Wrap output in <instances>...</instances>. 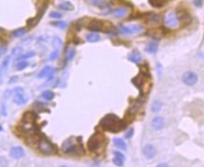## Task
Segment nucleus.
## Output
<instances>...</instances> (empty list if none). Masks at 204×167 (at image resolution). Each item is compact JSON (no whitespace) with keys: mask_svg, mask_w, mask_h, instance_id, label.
<instances>
[{"mask_svg":"<svg viewBox=\"0 0 204 167\" xmlns=\"http://www.w3.org/2000/svg\"><path fill=\"white\" fill-rule=\"evenodd\" d=\"M10 62H11V56H7L4 60H3V62H2V69H4V70H6L7 69H8V67H9V65H10Z\"/></svg>","mask_w":204,"mask_h":167,"instance_id":"nucleus-32","label":"nucleus"},{"mask_svg":"<svg viewBox=\"0 0 204 167\" xmlns=\"http://www.w3.org/2000/svg\"><path fill=\"white\" fill-rule=\"evenodd\" d=\"M0 131H3V129H2V127H1V126H0Z\"/></svg>","mask_w":204,"mask_h":167,"instance_id":"nucleus-45","label":"nucleus"},{"mask_svg":"<svg viewBox=\"0 0 204 167\" xmlns=\"http://www.w3.org/2000/svg\"><path fill=\"white\" fill-rule=\"evenodd\" d=\"M10 154L13 159L19 160V159H22L25 156V150L23 149L22 146H13L11 149Z\"/></svg>","mask_w":204,"mask_h":167,"instance_id":"nucleus-13","label":"nucleus"},{"mask_svg":"<svg viewBox=\"0 0 204 167\" xmlns=\"http://www.w3.org/2000/svg\"><path fill=\"white\" fill-rule=\"evenodd\" d=\"M143 154L148 160H152L156 155V148L153 145H146L143 147Z\"/></svg>","mask_w":204,"mask_h":167,"instance_id":"nucleus-11","label":"nucleus"},{"mask_svg":"<svg viewBox=\"0 0 204 167\" xmlns=\"http://www.w3.org/2000/svg\"><path fill=\"white\" fill-rule=\"evenodd\" d=\"M35 55H36V53H35V52H33V51H31V52H27V53H26V54L20 55V56L17 58V61L25 60V59H27V58L33 57V56H35Z\"/></svg>","mask_w":204,"mask_h":167,"instance_id":"nucleus-26","label":"nucleus"},{"mask_svg":"<svg viewBox=\"0 0 204 167\" xmlns=\"http://www.w3.org/2000/svg\"><path fill=\"white\" fill-rule=\"evenodd\" d=\"M2 32H3V30H2V29H0V33H2Z\"/></svg>","mask_w":204,"mask_h":167,"instance_id":"nucleus-46","label":"nucleus"},{"mask_svg":"<svg viewBox=\"0 0 204 167\" xmlns=\"http://www.w3.org/2000/svg\"><path fill=\"white\" fill-rule=\"evenodd\" d=\"M58 8L61 9V10H63V11H73V10H74V6H73L70 2H67V1L60 3L59 6H58Z\"/></svg>","mask_w":204,"mask_h":167,"instance_id":"nucleus-24","label":"nucleus"},{"mask_svg":"<svg viewBox=\"0 0 204 167\" xmlns=\"http://www.w3.org/2000/svg\"><path fill=\"white\" fill-rule=\"evenodd\" d=\"M143 30V26L139 25H132V26H119V31L126 35L135 34L141 32Z\"/></svg>","mask_w":204,"mask_h":167,"instance_id":"nucleus-5","label":"nucleus"},{"mask_svg":"<svg viewBox=\"0 0 204 167\" xmlns=\"http://www.w3.org/2000/svg\"><path fill=\"white\" fill-rule=\"evenodd\" d=\"M111 25V24H105L104 21H101V20H92L88 28L93 32H97V31H104V29H107V33H110L113 29H114V26H111L110 27H108V26Z\"/></svg>","mask_w":204,"mask_h":167,"instance_id":"nucleus-3","label":"nucleus"},{"mask_svg":"<svg viewBox=\"0 0 204 167\" xmlns=\"http://www.w3.org/2000/svg\"><path fill=\"white\" fill-rule=\"evenodd\" d=\"M86 40L89 42H97L100 40V36H99V34H97L95 32H91L86 36Z\"/></svg>","mask_w":204,"mask_h":167,"instance_id":"nucleus-20","label":"nucleus"},{"mask_svg":"<svg viewBox=\"0 0 204 167\" xmlns=\"http://www.w3.org/2000/svg\"><path fill=\"white\" fill-rule=\"evenodd\" d=\"M2 81H3L2 80V68L0 67V85L2 84Z\"/></svg>","mask_w":204,"mask_h":167,"instance_id":"nucleus-43","label":"nucleus"},{"mask_svg":"<svg viewBox=\"0 0 204 167\" xmlns=\"http://www.w3.org/2000/svg\"><path fill=\"white\" fill-rule=\"evenodd\" d=\"M14 93V97H13V102L17 104V105H23L27 103V98L25 97L24 94V89L22 88H16L13 90Z\"/></svg>","mask_w":204,"mask_h":167,"instance_id":"nucleus-9","label":"nucleus"},{"mask_svg":"<svg viewBox=\"0 0 204 167\" xmlns=\"http://www.w3.org/2000/svg\"><path fill=\"white\" fill-rule=\"evenodd\" d=\"M104 136L101 133H94L91 135L88 141V148L90 151H97L99 148H101L103 143H104Z\"/></svg>","mask_w":204,"mask_h":167,"instance_id":"nucleus-2","label":"nucleus"},{"mask_svg":"<svg viewBox=\"0 0 204 167\" xmlns=\"http://www.w3.org/2000/svg\"><path fill=\"white\" fill-rule=\"evenodd\" d=\"M195 4L197 6V7H200L201 6V0H195Z\"/></svg>","mask_w":204,"mask_h":167,"instance_id":"nucleus-42","label":"nucleus"},{"mask_svg":"<svg viewBox=\"0 0 204 167\" xmlns=\"http://www.w3.org/2000/svg\"><path fill=\"white\" fill-rule=\"evenodd\" d=\"M103 0H90V2L94 5H98L99 3H101Z\"/></svg>","mask_w":204,"mask_h":167,"instance_id":"nucleus-40","label":"nucleus"},{"mask_svg":"<svg viewBox=\"0 0 204 167\" xmlns=\"http://www.w3.org/2000/svg\"><path fill=\"white\" fill-rule=\"evenodd\" d=\"M62 149H63V152L66 153V154H75V153H76L78 151V146L75 143L67 140L63 144Z\"/></svg>","mask_w":204,"mask_h":167,"instance_id":"nucleus-10","label":"nucleus"},{"mask_svg":"<svg viewBox=\"0 0 204 167\" xmlns=\"http://www.w3.org/2000/svg\"><path fill=\"white\" fill-rule=\"evenodd\" d=\"M7 165V161L6 160L2 159V158H0V166H6Z\"/></svg>","mask_w":204,"mask_h":167,"instance_id":"nucleus-39","label":"nucleus"},{"mask_svg":"<svg viewBox=\"0 0 204 167\" xmlns=\"http://www.w3.org/2000/svg\"><path fill=\"white\" fill-rule=\"evenodd\" d=\"M100 125L104 130L111 132H119L126 129V122L114 114H108L104 117L100 121Z\"/></svg>","mask_w":204,"mask_h":167,"instance_id":"nucleus-1","label":"nucleus"},{"mask_svg":"<svg viewBox=\"0 0 204 167\" xmlns=\"http://www.w3.org/2000/svg\"><path fill=\"white\" fill-rule=\"evenodd\" d=\"M50 17H51V18L59 19V18L62 17V14L59 13V12H50Z\"/></svg>","mask_w":204,"mask_h":167,"instance_id":"nucleus-35","label":"nucleus"},{"mask_svg":"<svg viewBox=\"0 0 204 167\" xmlns=\"http://www.w3.org/2000/svg\"><path fill=\"white\" fill-rule=\"evenodd\" d=\"M164 119L161 117H154L153 119V121H152V125H153V129L155 130V131H160V130H162L163 129V127H164Z\"/></svg>","mask_w":204,"mask_h":167,"instance_id":"nucleus-15","label":"nucleus"},{"mask_svg":"<svg viewBox=\"0 0 204 167\" xmlns=\"http://www.w3.org/2000/svg\"><path fill=\"white\" fill-rule=\"evenodd\" d=\"M165 24L168 27H171V28H174V27H177L179 25H180V19L178 17V15L173 12H170L167 14L166 18H165Z\"/></svg>","mask_w":204,"mask_h":167,"instance_id":"nucleus-6","label":"nucleus"},{"mask_svg":"<svg viewBox=\"0 0 204 167\" xmlns=\"http://www.w3.org/2000/svg\"><path fill=\"white\" fill-rule=\"evenodd\" d=\"M161 108H162V102L159 100L154 101L151 105V111L153 113H158L161 110Z\"/></svg>","mask_w":204,"mask_h":167,"instance_id":"nucleus-19","label":"nucleus"},{"mask_svg":"<svg viewBox=\"0 0 204 167\" xmlns=\"http://www.w3.org/2000/svg\"><path fill=\"white\" fill-rule=\"evenodd\" d=\"M27 66H28V62H27V60H21V61L17 64L16 69H17V70H23V69H26Z\"/></svg>","mask_w":204,"mask_h":167,"instance_id":"nucleus-30","label":"nucleus"},{"mask_svg":"<svg viewBox=\"0 0 204 167\" xmlns=\"http://www.w3.org/2000/svg\"><path fill=\"white\" fill-rule=\"evenodd\" d=\"M114 155H115V156H117V157L122 158L123 160H125V157H124V155H123V154H121V153H120V152H119V151H115V152H114Z\"/></svg>","mask_w":204,"mask_h":167,"instance_id":"nucleus-38","label":"nucleus"},{"mask_svg":"<svg viewBox=\"0 0 204 167\" xmlns=\"http://www.w3.org/2000/svg\"><path fill=\"white\" fill-rule=\"evenodd\" d=\"M123 161H124V160L122 158H119V157H117V156H115V158L113 159V162L117 166H122Z\"/></svg>","mask_w":204,"mask_h":167,"instance_id":"nucleus-31","label":"nucleus"},{"mask_svg":"<svg viewBox=\"0 0 204 167\" xmlns=\"http://www.w3.org/2000/svg\"><path fill=\"white\" fill-rule=\"evenodd\" d=\"M182 81L184 85H186L188 87H192V86L196 85L197 82V75L195 72L186 71L183 73V75L182 77Z\"/></svg>","mask_w":204,"mask_h":167,"instance_id":"nucleus-7","label":"nucleus"},{"mask_svg":"<svg viewBox=\"0 0 204 167\" xmlns=\"http://www.w3.org/2000/svg\"><path fill=\"white\" fill-rule=\"evenodd\" d=\"M22 52H23V48L20 47V46H17V47L12 49V55H19L22 54Z\"/></svg>","mask_w":204,"mask_h":167,"instance_id":"nucleus-33","label":"nucleus"},{"mask_svg":"<svg viewBox=\"0 0 204 167\" xmlns=\"http://www.w3.org/2000/svg\"><path fill=\"white\" fill-rule=\"evenodd\" d=\"M157 166L159 167V166H168V164H166V163H159V164H157Z\"/></svg>","mask_w":204,"mask_h":167,"instance_id":"nucleus-44","label":"nucleus"},{"mask_svg":"<svg viewBox=\"0 0 204 167\" xmlns=\"http://www.w3.org/2000/svg\"><path fill=\"white\" fill-rule=\"evenodd\" d=\"M5 51H6V49H5V48H3V47H0V57L2 56V55L5 53Z\"/></svg>","mask_w":204,"mask_h":167,"instance_id":"nucleus-41","label":"nucleus"},{"mask_svg":"<svg viewBox=\"0 0 204 167\" xmlns=\"http://www.w3.org/2000/svg\"><path fill=\"white\" fill-rule=\"evenodd\" d=\"M133 133H134V129H131L126 134H125V138L126 139H129V138H131L132 136H133Z\"/></svg>","mask_w":204,"mask_h":167,"instance_id":"nucleus-37","label":"nucleus"},{"mask_svg":"<svg viewBox=\"0 0 204 167\" xmlns=\"http://www.w3.org/2000/svg\"><path fill=\"white\" fill-rule=\"evenodd\" d=\"M55 70H56V69H55L54 68H52V67H50V66H46V67H44V68L39 72L38 78H45V77H48L49 80H51L52 77H53V74H54Z\"/></svg>","mask_w":204,"mask_h":167,"instance_id":"nucleus-12","label":"nucleus"},{"mask_svg":"<svg viewBox=\"0 0 204 167\" xmlns=\"http://www.w3.org/2000/svg\"><path fill=\"white\" fill-rule=\"evenodd\" d=\"M58 57V50H55L54 52H52V54L50 55L49 56V59L50 60H55Z\"/></svg>","mask_w":204,"mask_h":167,"instance_id":"nucleus-36","label":"nucleus"},{"mask_svg":"<svg viewBox=\"0 0 204 167\" xmlns=\"http://www.w3.org/2000/svg\"><path fill=\"white\" fill-rule=\"evenodd\" d=\"M39 149L44 155H51L56 152V146L45 137H42L39 141Z\"/></svg>","mask_w":204,"mask_h":167,"instance_id":"nucleus-4","label":"nucleus"},{"mask_svg":"<svg viewBox=\"0 0 204 167\" xmlns=\"http://www.w3.org/2000/svg\"><path fill=\"white\" fill-rule=\"evenodd\" d=\"M42 97L47 101H52L55 98V93L50 90H46L42 93Z\"/></svg>","mask_w":204,"mask_h":167,"instance_id":"nucleus-29","label":"nucleus"},{"mask_svg":"<svg viewBox=\"0 0 204 167\" xmlns=\"http://www.w3.org/2000/svg\"><path fill=\"white\" fill-rule=\"evenodd\" d=\"M35 118H36V116H35V114L32 113V112H27V113H26V114L24 115V117H23L25 123H34Z\"/></svg>","mask_w":204,"mask_h":167,"instance_id":"nucleus-18","label":"nucleus"},{"mask_svg":"<svg viewBox=\"0 0 204 167\" xmlns=\"http://www.w3.org/2000/svg\"><path fill=\"white\" fill-rule=\"evenodd\" d=\"M128 59L131 62H134L135 64H139L142 61V55L138 51H133L128 55Z\"/></svg>","mask_w":204,"mask_h":167,"instance_id":"nucleus-14","label":"nucleus"},{"mask_svg":"<svg viewBox=\"0 0 204 167\" xmlns=\"http://www.w3.org/2000/svg\"><path fill=\"white\" fill-rule=\"evenodd\" d=\"M75 49H74V48H69L67 50V54H66V56H67V60H69V61H71V60H73L74 59V57H75Z\"/></svg>","mask_w":204,"mask_h":167,"instance_id":"nucleus-28","label":"nucleus"},{"mask_svg":"<svg viewBox=\"0 0 204 167\" xmlns=\"http://www.w3.org/2000/svg\"><path fill=\"white\" fill-rule=\"evenodd\" d=\"M112 13L115 18H123L128 14V10L126 8H119L115 10Z\"/></svg>","mask_w":204,"mask_h":167,"instance_id":"nucleus-16","label":"nucleus"},{"mask_svg":"<svg viewBox=\"0 0 204 167\" xmlns=\"http://www.w3.org/2000/svg\"><path fill=\"white\" fill-rule=\"evenodd\" d=\"M167 2H168V0H149V3L153 7H155V8H161Z\"/></svg>","mask_w":204,"mask_h":167,"instance_id":"nucleus-21","label":"nucleus"},{"mask_svg":"<svg viewBox=\"0 0 204 167\" xmlns=\"http://www.w3.org/2000/svg\"><path fill=\"white\" fill-rule=\"evenodd\" d=\"M26 33H27V29L24 28V27H22V28H18V29L14 30L12 35L13 38H21V37H23Z\"/></svg>","mask_w":204,"mask_h":167,"instance_id":"nucleus-23","label":"nucleus"},{"mask_svg":"<svg viewBox=\"0 0 204 167\" xmlns=\"http://www.w3.org/2000/svg\"><path fill=\"white\" fill-rule=\"evenodd\" d=\"M157 50H158V44L156 42H151L146 47V51L149 54H154L157 52Z\"/></svg>","mask_w":204,"mask_h":167,"instance_id":"nucleus-22","label":"nucleus"},{"mask_svg":"<svg viewBox=\"0 0 204 167\" xmlns=\"http://www.w3.org/2000/svg\"><path fill=\"white\" fill-rule=\"evenodd\" d=\"M147 34H148L149 36H151L152 38H155V39H157V40L161 39V38L163 37V33H162V31H160V30H157V29L152 30V31L148 32Z\"/></svg>","mask_w":204,"mask_h":167,"instance_id":"nucleus-25","label":"nucleus"},{"mask_svg":"<svg viewBox=\"0 0 204 167\" xmlns=\"http://www.w3.org/2000/svg\"><path fill=\"white\" fill-rule=\"evenodd\" d=\"M113 142H114V145L118 147V148H119V149H122V150H126L127 149V145H126V143L124 142V140L123 139H121V138H114L113 139Z\"/></svg>","mask_w":204,"mask_h":167,"instance_id":"nucleus-17","label":"nucleus"},{"mask_svg":"<svg viewBox=\"0 0 204 167\" xmlns=\"http://www.w3.org/2000/svg\"><path fill=\"white\" fill-rule=\"evenodd\" d=\"M53 26H58L59 28L61 29H64L67 27V24L65 22H56V23H52Z\"/></svg>","mask_w":204,"mask_h":167,"instance_id":"nucleus-34","label":"nucleus"},{"mask_svg":"<svg viewBox=\"0 0 204 167\" xmlns=\"http://www.w3.org/2000/svg\"><path fill=\"white\" fill-rule=\"evenodd\" d=\"M146 74H147V73H144L143 71H141L138 76H135L134 78L132 79V83H133L134 85L137 87L138 89H140V90H142L143 87L146 85V83H147V81H148Z\"/></svg>","mask_w":204,"mask_h":167,"instance_id":"nucleus-8","label":"nucleus"},{"mask_svg":"<svg viewBox=\"0 0 204 167\" xmlns=\"http://www.w3.org/2000/svg\"><path fill=\"white\" fill-rule=\"evenodd\" d=\"M62 44L63 43H62V41H61L60 38H58V37H55L54 38V40H53V46H54V48L56 50L60 49L62 47Z\"/></svg>","mask_w":204,"mask_h":167,"instance_id":"nucleus-27","label":"nucleus"}]
</instances>
